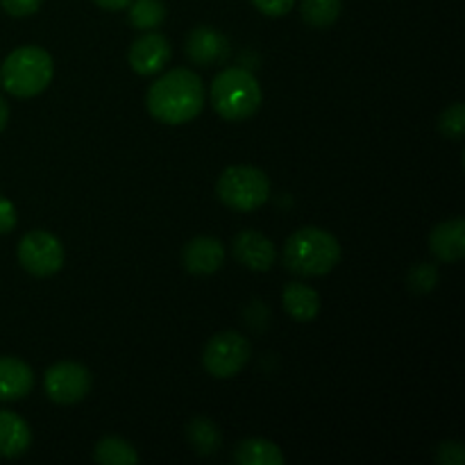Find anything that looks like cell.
<instances>
[{
	"label": "cell",
	"instance_id": "1",
	"mask_svg": "<svg viewBox=\"0 0 465 465\" xmlns=\"http://www.w3.org/2000/svg\"><path fill=\"white\" fill-rule=\"evenodd\" d=\"M145 104L154 121L163 125H184L203 112L204 84L198 73L189 68H175L150 86Z\"/></svg>",
	"mask_w": 465,
	"mask_h": 465
},
{
	"label": "cell",
	"instance_id": "2",
	"mask_svg": "<svg viewBox=\"0 0 465 465\" xmlns=\"http://www.w3.org/2000/svg\"><path fill=\"white\" fill-rule=\"evenodd\" d=\"M341 262V243L321 227H302L293 232L284 245V266L302 277H322Z\"/></svg>",
	"mask_w": 465,
	"mask_h": 465
},
{
	"label": "cell",
	"instance_id": "3",
	"mask_svg": "<svg viewBox=\"0 0 465 465\" xmlns=\"http://www.w3.org/2000/svg\"><path fill=\"white\" fill-rule=\"evenodd\" d=\"M212 107L225 121H248L262 107V84L257 77L241 66H230L218 73L212 82Z\"/></svg>",
	"mask_w": 465,
	"mask_h": 465
},
{
	"label": "cell",
	"instance_id": "4",
	"mask_svg": "<svg viewBox=\"0 0 465 465\" xmlns=\"http://www.w3.org/2000/svg\"><path fill=\"white\" fill-rule=\"evenodd\" d=\"M54 64L48 50L39 45H21L0 66V84L16 98H35L53 82Z\"/></svg>",
	"mask_w": 465,
	"mask_h": 465
},
{
	"label": "cell",
	"instance_id": "5",
	"mask_svg": "<svg viewBox=\"0 0 465 465\" xmlns=\"http://www.w3.org/2000/svg\"><path fill=\"white\" fill-rule=\"evenodd\" d=\"M216 193L234 212H257L271 198V180L257 166H230L218 177Z\"/></svg>",
	"mask_w": 465,
	"mask_h": 465
},
{
	"label": "cell",
	"instance_id": "6",
	"mask_svg": "<svg viewBox=\"0 0 465 465\" xmlns=\"http://www.w3.org/2000/svg\"><path fill=\"white\" fill-rule=\"evenodd\" d=\"M250 341L239 331H221L207 343L203 354L204 371L216 380H232L250 361Z\"/></svg>",
	"mask_w": 465,
	"mask_h": 465
},
{
	"label": "cell",
	"instance_id": "7",
	"mask_svg": "<svg viewBox=\"0 0 465 465\" xmlns=\"http://www.w3.org/2000/svg\"><path fill=\"white\" fill-rule=\"evenodd\" d=\"M18 263L32 277H53L64 266V245L45 230H32L18 241Z\"/></svg>",
	"mask_w": 465,
	"mask_h": 465
},
{
	"label": "cell",
	"instance_id": "8",
	"mask_svg": "<svg viewBox=\"0 0 465 465\" xmlns=\"http://www.w3.org/2000/svg\"><path fill=\"white\" fill-rule=\"evenodd\" d=\"M44 386L54 404H77L89 395L91 372L82 363L59 361L45 371Z\"/></svg>",
	"mask_w": 465,
	"mask_h": 465
},
{
	"label": "cell",
	"instance_id": "9",
	"mask_svg": "<svg viewBox=\"0 0 465 465\" xmlns=\"http://www.w3.org/2000/svg\"><path fill=\"white\" fill-rule=\"evenodd\" d=\"M171 54L173 50L166 36H163L162 32L148 30L132 44L130 66L132 71L139 73V75L143 77L157 75V73L163 71V66L171 62Z\"/></svg>",
	"mask_w": 465,
	"mask_h": 465
},
{
	"label": "cell",
	"instance_id": "10",
	"mask_svg": "<svg viewBox=\"0 0 465 465\" xmlns=\"http://www.w3.org/2000/svg\"><path fill=\"white\" fill-rule=\"evenodd\" d=\"M236 262L254 272H266L275 266L277 250L266 234L257 230H243L234 236L232 243Z\"/></svg>",
	"mask_w": 465,
	"mask_h": 465
},
{
	"label": "cell",
	"instance_id": "11",
	"mask_svg": "<svg viewBox=\"0 0 465 465\" xmlns=\"http://www.w3.org/2000/svg\"><path fill=\"white\" fill-rule=\"evenodd\" d=\"M225 245L213 236H195L193 241L184 245L182 252V263H184L186 272L198 277L213 275L221 271L225 263Z\"/></svg>",
	"mask_w": 465,
	"mask_h": 465
},
{
	"label": "cell",
	"instance_id": "12",
	"mask_svg": "<svg viewBox=\"0 0 465 465\" xmlns=\"http://www.w3.org/2000/svg\"><path fill=\"white\" fill-rule=\"evenodd\" d=\"M186 54L198 66H213L230 54V41L216 27L200 25L186 36Z\"/></svg>",
	"mask_w": 465,
	"mask_h": 465
},
{
	"label": "cell",
	"instance_id": "13",
	"mask_svg": "<svg viewBox=\"0 0 465 465\" xmlns=\"http://www.w3.org/2000/svg\"><path fill=\"white\" fill-rule=\"evenodd\" d=\"M430 248L436 259L445 263H457L465 257V221L450 218L434 227L430 236Z\"/></svg>",
	"mask_w": 465,
	"mask_h": 465
},
{
	"label": "cell",
	"instance_id": "14",
	"mask_svg": "<svg viewBox=\"0 0 465 465\" xmlns=\"http://www.w3.org/2000/svg\"><path fill=\"white\" fill-rule=\"evenodd\" d=\"M35 384V372L16 357H0V402L25 398Z\"/></svg>",
	"mask_w": 465,
	"mask_h": 465
},
{
	"label": "cell",
	"instance_id": "15",
	"mask_svg": "<svg viewBox=\"0 0 465 465\" xmlns=\"http://www.w3.org/2000/svg\"><path fill=\"white\" fill-rule=\"evenodd\" d=\"M30 425L14 411H0V457L18 459L30 450Z\"/></svg>",
	"mask_w": 465,
	"mask_h": 465
},
{
	"label": "cell",
	"instance_id": "16",
	"mask_svg": "<svg viewBox=\"0 0 465 465\" xmlns=\"http://www.w3.org/2000/svg\"><path fill=\"white\" fill-rule=\"evenodd\" d=\"M282 302H284V312L298 322H312L321 313V295H318V291L307 284H300V282L286 284L284 293H282Z\"/></svg>",
	"mask_w": 465,
	"mask_h": 465
},
{
	"label": "cell",
	"instance_id": "17",
	"mask_svg": "<svg viewBox=\"0 0 465 465\" xmlns=\"http://www.w3.org/2000/svg\"><path fill=\"white\" fill-rule=\"evenodd\" d=\"M239 465H284L286 457L272 440L248 439L241 440L234 450Z\"/></svg>",
	"mask_w": 465,
	"mask_h": 465
},
{
	"label": "cell",
	"instance_id": "18",
	"mask_svg": "<svg viewBox=\"0 0 465 465\" xmlns=\"http://www.w3.org/2000/svg\"><path fill=\"white\" fill-rule=\"evenodd\" d=\"M186 436H189L191 448L198 454H203V457H212V454L221 450L223 434L216 422L209 420V418H193L189 427H186Z\"/></svg>",
	"mask_w": 465,
	"mask_h": 465
},
{
	"label": "cell",
	"instance_id": "19",
	"mask_svg": "<svg viewBox=\"0 0 465 465\" xmlns=\"http://www.w3.org/2000/svg\"><path fill=\"white\" fill-rule=\"evenodd\" d=\"M94 459L95 463L103 465H134L139 463V452L125 439L107 436V439L98 440V445L94 450Z\"/></svg>",
	"mask_w": 465,
	"mask_h": 465
},
{
	"label": "cell",
	"instance_id": "20",
	"mask_svg": "<svg viewBox=\"0 0 465 465\" xmlns=\"http://www.w3.org/2000/svg\"><path fill=\"white\" fill-rule=\"evenodd\" d=\"M130 23L136 30H154L166 21V5L162 0H132L130 5Z\"/></svg>",
	"mask_w": 465,
	"mask_h": 465
},
{
	"label": "cell",
	"instance_id": "21",
	"mask_svg": "<svg viewBox=\"0 0 465 465\" xmlns=\"http://www.w3.org/2000/svg\"><path fill=\"white\" fill-rule=\"evenodd\" d=\"M341 9H343V0H302V21L307 25L330 27L339 21Z\"/></svg>",
	"mask_w": 465,
	"mask_h": 465
},
{
	"label": "cell",
	"instance_id": "22",
	"mask_svg": "<svg viewBox=\"0 0 465 465\" xmlns=\"http://www.w3.org/2000/svg\"><path fill=\"white\" fill-rule=\"evenodd\" d=\"M440 134L452 141H461L465 132V107L463 103H454L452 107L445 109L439 118Z\"/></svg>",
	"mask_w": 465,
	"mask_h": 465
},
{
	"label": "cell",
	"instance_id": "23",
	"mask_svg": "<svg viewBox=\"0 0 465 465\" xmlns=\"http://www.w3.org/2000/svg\"><path fill=\"white\" fill-rule=\"evenodd\" d=\"M409 289L416 293H430L439 284V271L431 263H416L407 275Z\"/></svg>",
	"mask_w": 465,
	"mask_h": 465
},
{
	"label": "cell",
	"instance_id": "24",
	"mask_svg": "<svg viewBox=\"0 0 465 465\" xmlns=\"http://www.w3.org/2000/svg\"><path fill=\"white\" fill-rule=\"evenodd\" d=\"M436 461L443 465H463L465 450L459 440H445L436 448Z\"/></svg>",
	"mask_w": 465,
	"mask_h": 465
},
{
	"label": "cell",
	"instance_id": "25",
	"mask_svg": "<svg viewBox=\"0 0 465 465\" xmlns=\"http://www.w3.org/2000/svg\"><path fill=\"white\" fill-rule=\"evenodd\" d=\"M44 0H0V7L14 18H25L39 12Z\"/></svg>",
	"mask_w": 465,
	"mask_h": 465
},
{
	"label": "cell",
	"instance_id": "26",
	"mask_svg": "<svg viewBox=\"0 0 465 465\" xmlns=\"http://www.w3.org/2000/svg\"><path fill=\"white\" fill-rule=\"evenodd\" d=\"M252 5L263 14V16L280 18L286 16V14L293 9L295 0H252Z\"/></svg>",
	"mask_w": 465,
	"mask_h": 465
},
{
	"label": "cell",
	"instance_id": "27",
	"mask_svg": "<svg viewBox=\"0 0 465 465\" xmlns=\"http://www.w3.org/2000/svg\"><path fill=\"white\" fill-rule=\"evenodd\" d=\"M16 207L12 204V200L0 195V234H9L16 227Z\"/></svg>",
	"mask_w": 465,
	"mask_h": 465
},
{
	"label": "cell",
	"instance_id": "28",
	"mask_svg": "<svg viewBox=\"0 0 465 465\" xmlns=\"http://www.w3.org/2000/svg\"><path fill=\"white\" fill-rule=\"evenodd\" d=\"M94 3L98 5V7L107 9V12H121V9H125L132 0H94Z\"/></svg>",
	"mask_w": 465,
	"mask_h": 465
},
{
	"label": "cell",
	"instance_id": "29",
	"mask_svg": "<svg viewBox=\"0 0 465 465\" xmlns=\"http://www.w3.org/2000/svg\"><path fill=\"white\" fill-rule=\"evenodd\" d=\"M7 121H9V104L5 103V98L0 95V132L7 127Z\"/></svg>",
	"mask_w": 465,
	"mask_h": 465
}]
</instances>
